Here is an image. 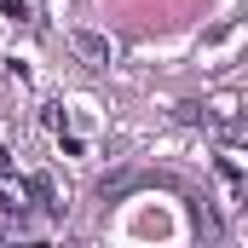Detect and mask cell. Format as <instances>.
Here are the masks:
<instances>
[{"label":"cell","instance_id":"1","mask_svg":"<svg viewBox=\"0 0 248 248\" xmlns=\"http://www.w3.org/2000/svg\"><path fill=\"white\" fill-rule=\"evenodd\" d=\"M69 46H75V58L87 69H110V58H116L110 35H98V29H69Z\"/></svg>","mask_w":248,"mask_h":248},{"label":"cell","instance_id":"2","mask_svg":"<svg viewBox=\"0 0 248 248\" xmlns=\"http://www.w3.org/2000/svg\"><path fill=\"white\" fill-rule=\"evenodd\" d=\"M0 208L23 219V214H29V185H23V179H12V173H0Z\"/></svg>","mask_w":248,"mask_h":248},{"label":"cell","instance_id":"3","mask_svg":"<svg viewBox=\"0 0 248 248\" xmlns=\"http://www.w3.org/2000/svg\"><path fill=\"white\" fill-rule=\"evenodd\" d=\"M23 185H29V202H35V208L63 214V202H58V190H52V179H46V173H35V179H23Z\"/></svg>","mask_w":248,"mask_h":248},{"label":"cell","instance_id":"4","mask_svg":"<svg viewBox=\"0 0 248 248\" xmlns=\"http://www.w3.org/2000/svg\"><path fill=\"white\" fill-rule=\"evenodd\" d=\"M0 12H6V17H17V23L29 17V6H23V0H0Z\"/></svg>","mask_w":248,"mask_h":248},{"label":"cell","instance_id":"5","mask_svg":"<svg viewBox=\"0 0 248 248\" xmlns=\"http://www.w3.org/2000/svg\"><path fill=\"white\" fill-rule=\"evenodd\" d=\"M0 173H6V144H0Z\"/></svg>","mask_w":248,"mask_h":248}]
</instances>
